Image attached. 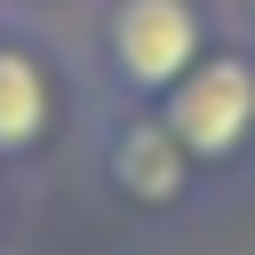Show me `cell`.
<instances>
[{"mask_svg":"<svg viewBox=\"0 0 255 255\" xmlns=\"http://www.w3.org/2000/svg\"><path fill=\"white\" fill-rule=\"evenodd\" d=\"M223 32L231 16L215 0H96L72 32V64L88 104H159Z\"/></svg>","mask_w":255,"mask_h":255,"instance_id":"6da1fadb","label":"cell"},{"mask_svg":"<svg viewBox=\"0 0 255 255\" xmlns=\"http://www.w3.org/2000/svg\"><path fill=\"white\" fill-rule=\"evenodd\" d=\"M88 175L135 231H175L215 199L159 104H88Z\"/></svg>","mask_w":255,"mask_h":255,"instance_id":"7a4b0ae2","label":"cell"},{"mask_svg":"<svg viewBox=\"0 0 255 255\" xmlns=\"http://www.w3.org/2000/svg\"><path fill=\"white\" fill-rule=\"evenodd\" d=\"M159 120L175 128V143L191 151V167L231 191L255 175V40L247 32H223L167 96H159Z\"/></svg>","mask_w":255,"mask_h":255,"instance_id":"3957f363","label":"cell"},{"mask_svg":"<svg viewBox=\"0 0 255 255\" xmlns=\"http://www.w3.org/2000/svg\"><path fill=\"white\" fill-rule=\"evenodd\" d=\"M80 120H88V88H80V64L64 56V40L8 16L0 24V167L40 175Z\"/></svg>","mask_w":255,"mask_h":255,"instance_id":"277c9868","label":"cell"},{"mask_svg":"<svg viewBox=\"0 0 255 255\" xmlns=\"http://www.w3.org/2000/svg\"><path fill=\"white\" fill-rule=\"evenodd\" d=\"M88 8H96V0H0V16H16V24H32V32H80Z\"/></svg>","mask_w":255,"mask_h":255,"instance_id":"5b68a950","label":"cell"},{"mask_svg":"<svg viewBox=\"0 0 255 255\" xmlns=\"http://www.w3.org/2000/svg\"><path fill=\"white\" fill-rule=\"evenodd\" d=\"M0 247H16V175L0 167Z\"/></svg>","mask_w":255,"mask_h":255,"instance_id":"8992f818","label":"cell"},{"mask_svg":"<svg viewBox=\"0 0 255 255\" xmlns=\"http://www.w3.org/2000/svg\"><path fill=\"white\" fill-rule=\"evenodd\" d=\"M231 32H247V40H255V0H231Z\"/></svg>","mask_w":255,"mask_h":255,"instance_id":"52a82bcc","label":"cell"},{"mask_svg":"<svg viewBox=\"0 0 255 255\" xmlns=\"http://www.w3.org/2000/svg\"><path fill=\"white\" fill-rule=\"evenodd\" d=\"M0 255H16V247H0Z\"/></svg>","mask_w":255,"mask_h":255,"instance_id":"ba28073f","label":"cell"},{"mask_svg":"<svg viewBox=\"0 0 255 255\" xmlns=\"http://www.w3.org/2000/svg\"><path fill=\"white\" fill-rule=\"evenodd\" d=\"M0 24H8V16H0Z\"/></svg>","mask_w":255,"mask_h":255,"instance_id":"9c48e42d","label":"cell"}]
</instances>
